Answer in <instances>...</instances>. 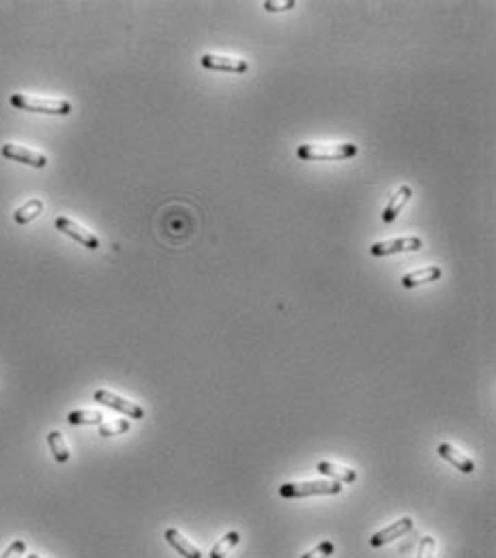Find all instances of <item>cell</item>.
I'll use <instances>...</instances> for the list:
<instances>
[{"mask_svg":"<svg viewBox=\"0 0 496 558\" xmlns=\"http://www.w3.org/2000/svg\"><path fill=\"white\" fill-rule=\"evenodd\" d=\"M342 492V486L331 479H318V481H295L279 486L281 498H308V496H337Z\"/></svg>","mask_w":496,"mask_h":558,"instance_id":"7a4b0ae2","label":"cell"},{"mask_svg":"<svg viewBox=\"0 0 496 558\" xmlns=\"http://www.w3.org/2000/svg\"><path fill=\"white\" fill-rule=\"evenodd\" d=\"M166 541H168L183 558H202V552H200L179 528H168V530H166Z\"/></svg>","mask_w":496,"mask_h":558,"instance_id":"8fae6325","label":"cell"},{"mask_svg":"<svg viewBox=\"0 0 496 558\" xmlns=\"http://www.w3.org/2000/svg\"><path fill=\"white\" fill-rule=\"evenodd\" d=\"M200 65L210 71H224V73H245L249 69L247 60L235 58V56H222V54H204L200 58Z\"/></svg>","mask_w":496,"mask_h":558,"instance_id":"52a82bcc","label":"cell"},{"mask_svg":"<svg viewBox=\"0 0 496 558\" xmlns=\"http://www.w3.org/2000/svg\"><path fill=\"white\" fill-rule=\"evenodd\" d=\"M318 472H322L325 476H329L331 481H344V484H354L357 481V472L348 466H339V464H333V462H318Z\"/></svg>","mask_w":496,"mask_h":558,"instance_id":"7c38bea8","label":"cell"},{"mask_svg":"<svg viewBox=\"0 0 496 558\" xmlns=\"http://www.w3.org/2000/svg\"><path fill=\"white\" fill-rule=\"evenodd\" d=\"M262 7L266 11H288V9H295L297 3H295V0H286V3H264Z\"/></svg>","mask_w":496,"mask_h":558,"instance_id":"603a6c76","label":"cell"},{"mask_svg":"<svg viewBox=\"0 0 496 558\" xmlns=\"http://www.w3.org/2000/svg\"><path fill=\"white\" fill-rule=\"evenodd\" d=\"M357 146L352 142L342 144H301L297 148V155L303 162H342L357 155Z\"/></svg>","mask_w":496,"mask_h":558,"instance_id":"6da1fadb","label":"cell"},{"mask_svg":"<svg viewBox=\"0 0 496 558\" xmlns=\"http://www.w3.org/2000/svg\"><path fill=\"white\" fill-rule=\"evenodd\" d=\"M24 552H26V541L18 539V541H13V543L3 552V556H0V558H20Z\"/></svg>","mask_w":496,"mask_h":558,"instance_id":"7402d4cb","label":"cell"},{"mask_svg":"<svg viewBox=\"0 0 496 558\" xmlns=\"http://www.w3.org/2000/svg\"><path fill=\"white\" fill-rule=\"evenodd\" d=\"M54 225H56L58 232L71 236L74 241H78L80 245H84V247H89V250H99V245H101L99 238H97L93 232H89L84 225H80L78 221L69 219V217H62V215L56 217V219H54Z\"/></svg>","mask_w":496,"mask_h":558,"instance_id":"5b68a950","label":"cell"},{"mask_svg":"<svg viewBox=\"0 0 496 558\" xmlns=\"http://www.w3.org/2000/svg\"><path fill=\"white\" fill-rule=\"evenodd\" d=\"M129 428H131V421H129V419L106 421V423L99 425V436H103V438H112V436H118V434L129 432Z\"/></svg>","mask_w":496,"mask_h":558,"instance_id":"d6986e66","label":"cell"},{"mask_svg":"<svg viewBox=\"0 0 496 558\" xmlns=\"http://www.w3.org/2000/svg\"><path fill=\"white\" fill-rule=\"evenodd\" d=\"M93 397H95V402L106 404L108 408H112L116 413H123L129 419H142V417H145V408L129 402V400H125V397H120V395H116V393H112L108 389H97Z\"/></svg>","mask_w":496,"mask_h":558,"instance_id":"277c9868","label":"cell"},{"mask_svg":"<svg viewBox=\"0 0 496 558\" xmlns=\"http://www.w3.org/2000/svg\"><path fill=\"white\" fill-rule=\"evenodd\" d=\"M28 558H41V556H37V554H30Z\"/></svg>","mask_w":496,"mask_h":558,"instance_id":"cb8c5ba5","label":"cell"},{"mask_svg":"<svg viewBox=\"0 0 496 558\" xmlns=\"http://www.w3.org/2000/svg\"><path fill=\"white\" fill-rule=\"evenodd\" d=\"M9 104L22 112H37V114H56V116H67L71 114V104L67 99H41V97H30V95H11Z\"/></svg>","mask_w":496,"mask_h":558,"instance_id":"3957f363","label":"cell"},{"mask_svg":"<svg viewBox=\"0 0 496 558\" xmlns=\"http://www.w3.org/2000/svg\"><path fill=\"white\" fill-rule=\"evenodd\" d=\"M410 196H412V189L408 187V185H402L393 196H391V200H389V204H387V208L383 211V221L385 223H391L398 215H400V211L404 208V204L410 200Z\"/></svg>","mask_w":496,"mask_h":558,"instance_id":"5bb4252c","label":"cell"},{"mask_svg":"<svg viewBox=\"0 0 496 558\" xmlns=\"http://www.w3.org/2000/svg\"><path fill=\"white\" fill-rule=\"evenodd\" d=\"M47 445H50V449H52V455H54V459L56 462H60V464H64V462H69V457H71V453H69V447H67V442H64V436L60 434V432H50L47 434Z\"/></svg>","mask_w":496,"mask_h":558,"instance_id":"e0dca14e","label":"cell"},{"mask_svg":"<svg viewBox=\"0 0 496 558\" xmlns=\"http://www.w3.org/2000/svg\"><path fill=\"white\" fill-rule=\"evenodd\" d=\"M239 541H241V535H239L237 530L226 532V535L215 543V547L210 549L208 558H228V554L239 545Z\"/></svg>","mask_w":496,"mask_h":558,"instance_id":"9a60e30c","label":"cell"},{"mask_svg":"<svg viewBox=\"0 0 496 558\" xmlns=\"http://www.w3.org/2000/svg\"><path fill=\"white\" fill-rule=\"evenodd\" d=\"M423 247V241L419 236H404V238H389V241L374 243L370 247L372 256H391V254H402V252H417Z\"/></svg>","mask_w":496,"mask_h":558,"instance_id":"8992f818","label":"cell"},{"mask_svg":"<svg viewBox=\"0 0 496 558\" xmlns=\"http://www.w3.org/2000/svg\"><path fill=\"white\" fill-rule=\"evenodd\" d=\"M3 157L11 159V162H20V164H26L30 168H45L47 166V157L43 152H37V150H30L26 146H18V144H5L0 148Z\"/></svg>","mask_w":496,"mask_h":558,"instance_id":"ba28073f","label":"cell"},{"mask_svg":"<svg viewBox=\"0 0 496 558\" xmlns=\"http://www.w3.org/2000/svg\"><path fill=\"white\" fill-rule=\"evenodd\" d=\"M436 453H439L445 462H449L451 466H456L460 472H464V474L475 472V462H473L468 455H464L460 449H456L453 445H449V442H441L439 449H436Z\"/></svg>","mask_w":496,"mask_h":558,"instance_id":"30bf717a","label":"cell"},{"mask_svg":"<svg viewBox=\"0 0 496 558\" xmlns=\"http://www.w3.org/2000/svg\"><path fill=\"white\" fill-rule=\"evenodd\" d=\"M412 526H415V524H412V518L406 515V518L398 520L395 524H391V526H387V528L374 532L372 539H370V545H372V547H383V545H387V543H391V541L404 537L406 532H410Z\"/></svg>","mask_w":496,"mask_h":558,"instance_id":"9c48e42d","label":"cell"},{"mask_svg":"<svg viewBox=\"0 0 496 558\" xmlns=\"http://www.w3.org/2000/svg\"><path fill=\"white\" fill-rule=\"evenodd\" d=\"M69 425H101L103 413L101 411H74L67 417Z\"/></svg>","mask_w":496,"mask_h":558,"instance_id":"2e32d148","label":"cell"},{"mask_svg":"<svg viewBox=\"0 0 496 558\" xmlns=\"http://www.w3.org/2000/svg\"><path fill=\"white\" fill-rule=\"evenodd\" d=\"M335 552V543L333 541H320L314 549L305 552L301 558H329Z\"/></svg>","mask_w":496,"mask_h":558,"instance_id":"ffe728a7","label":"cell"},{"mask_svg":"<svg viewBox=\"0 0 496 558\" xmlns=\"http://www.w3.org/2000/svg\"><path fill=\"white\" fill-rule=\"evenodd\" d=\"M434 552H436V541L434 537H423L421 543H419V554L417 558H434Z\"/></svg>","mask_w":496,"mask_h":558,"instance_id":"44dd1931","label":"cell"},{"mask_svg":"<svg viewBox=\"0 0 496 558\" xmlns=\"http://www.w3.org/2000/svg\"><path fill=\"white\" fill-rule=\"evenodd\" d=\"M441 275H443V271L439 267H425V269H419V271H412V273L404 275L402 277V286L412 290V288H417L421 284H432V281L441 279Z\"/></svg>","mask_w":496,"mask_h":558,"instance_id":"4fadbf2b","label":"cell"},{"mask_svg":"<svg viewBox=\"0 0 496 558\" xmlns=\"http://www.w3.org/2000/svg\"><path fill=\"white\" fill-rule=\"evenodd\" d=\"M41 211H43V202H41L39 198H35V200H28L24 206H20V208L13 213V219H16L18 223H30L35 217L41 215Z\"/></svg>","mask_w":496,"mask_h":558,"instance_id":"ac0fdd59","label":"cell"}]
</instances>
